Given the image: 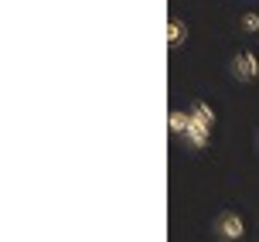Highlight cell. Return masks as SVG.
<instances>
[{
  "instance_id": "obj_1",
  "label": "cell",
  "mask_w": 259,
  "mask_h": 242,
  "mask_svg": "<svg viewBox=\"0 0 259 242\" xmlns=\"http://www.w3.org/2000/svg\"><path fill=\"white\" fill-rule=\"evenodd\" d=\"M215 239L219 242H242L246 239V222H242V215L232 212V208H225L215 218Z\"/></svg>"
},
{
  "instance_id": "obj_2",
  "label": "cell",
  "mask_w": 259,
  "mask_h": 242,
  "mask_svg": "<svg viewBox=\"0 0 259 242\" xmlns=\"http://www.w3.org/2000/svg\"><path fill=\"white\" fill-rule=\"evenodd\" d=\"M229 68H232V75L239 78V82H256V78H259V58L249 48L235 51L232 62H229Z\"/></svg>"
},
{
  "instance_id": "obj_3",
  "label": "cell",
  "mask_w": 259,
  "mask_h": 242,
  "mask_svg": "<svg viewBox=\"0 0 259 242\" xmlns=\"http://www.w3.org/2000/svg\"><path fill=\"white\" fill-rule=\"evenodd\" d=\"M208 137H211V127H205V123H198V119L191 116V123H188V130H184V140L191 143L194 150H201V147L208 143Z\"/></svg>"
},
{
  "instance_id": "obj_4",
  "label": "cell",
  "mask_w": 259,
  "mask_h": 242,
  "mask_svg": "<svg viewBox=\"0 0 259 242\" xmlns=\"http://www.w3.org/2000/svg\"><path fill=\"white\" fill-rule=\"evenodd\" d=\"M184 41H188V24H184L181 17H174V21L167 24V45L170 48H181Z\"/></svg>"
},
{
  "instance_id": "obj_5",
  "label": "cell",
  "mask_w": 259,
  "mask_h": 242,
  "mask_svg": "<svg viewBox=\"0 0 259 242\" xmlns=\"http://www.w3.org/2000/svg\"><path fill=\"white\" fill-rule=\"evenodd\" d=\"M188 113H191L194 119H198V123H205V127H211V130H215V109H211L208 102L194 99V102H191V109H188Z\"/></svg>"
},
{
  "instance_id": "obj_6",
  "label": "cell",
  "mask_w": 259,
  "mask_h": 242,
  "mask_svg": "<svg viewBox=\"0 0 259 242\" xmlns=\"http://www.w3.org/2000/svg\"><path fill=\"white\" fill-rule=\"evenodd\" d=\"M170 133L174 137H184V130H188V123H191V113H181V109H170Z\"/></svg>"
},
{
  "instance_id": "obj_7",
  "label": "cell",
  "mask_w": 259,
  "mask_h": 242,
  "mask_svg": "<svg viewBox=\"0 0 259 242\" xmlns=\"http://www.w3.org/2000/svg\"><path fill=\"white\" fill-rule=\"evenodd\" d=\"M239 24H242V31H246V34H259V14L256 11H246Z\"/></svg>"
}]
</instances>
